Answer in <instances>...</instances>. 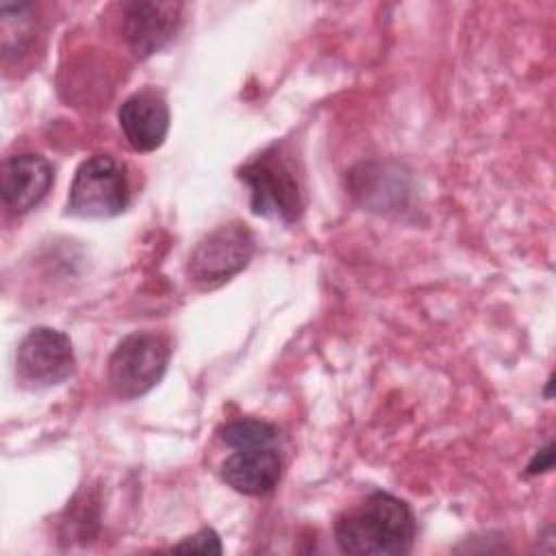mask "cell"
<instances>
[{"mask_svg": "<svg viewBox=\"0 0 556 556\" xmlns=\"http://www.w3.org/2000/svg\"><path fill=\"white\" fill-rule=\"evenodd\" d=\"M180 11L182 4L178 2L143 0L124 4L122 30L132 52L139 56H150L165 48L178 30Z\"/></svg>", "mask_w": 556, "mask_h": 556, "instance_id": "obj_7", "label": "cell"}, {"mask_svg": "<svg viewBox=\"0 0 556 556\" xmlns=\"http://www.w3.org/2000/svg\"><path fill=\"white\" fill-rule=\"evenodd\" d=\"M54 169L39 154H15L2 165V198L11 213H28L50 191Z\"/></svg>", "mask_w": 556, "mask_h": 556, "instance_id": "obj_9", "label": "cell"}, {"mask_svg": "<svg viewBox=\"0 0 556 556\" xmlns=\"http://www.w3.org/2000/svg\"><path fill=\"white\" fill-rule=\"evenodd\" d=\"M239 178L250 187V206L256 215L282 222H293L300 215V182L278 148H271L243 165Z\"/></svg>", "mask_w": 556, "mask_h": 556, "instance_id": "obj_3", "label": "cell"}, {"mask_svg": "<svg viewBox=\"0 0 556 556\" xmlns=\"http://www.w3.org/2000/svg\"><path fill=\"white\" fill-rule=\"evenodd\" d=\"M128 204V180L124 167L109 154L83 161L70 185L67 208L80 217H113Z\"/></svg>", "mask_w": 556, "mask_h": 556, "instance_id": "obj_4", "label": "cell"}, {"mask_svg": "<svg viewBox=\"0 0 556 556\" xmlns=\"http://www.w3.org/2000/svg\"><path fill=\"white\" fill-rule=\"evenodd\" d=\"M254 254V235L241 222H230L195 243L187 274L200 287H217L239 274Z\"/></svg>", "mask_w": 556, "mask_h": 556, "instance_id": "obj_5", "label": "cell"}, {"mask_svg": "<svg viewBox=\"0 0 556 556\" xmlns=\"http://www.w3.org/2000/svg\"><path fill=\"white\" fill-rule=\"evenodd\" d=\"M222 441L235 450L269 447L278 439V430L261 419H237L222 428Z\"/></svg>", "mask_w": 556, "mask_h": 556, "instance_id": "obj_11", "label": "cell"}, {"mask_svg": "<svg viewBox=\"0 0 556 556\" xmlns=\"http://www.w3.org/2000/svg\"><path fill=\"white\" fill-rule=\"evenodd\" d=\"M74 363L70 337L48 326L33 328L17 345L15 369L30 387L61 384L72 376Z\"/></svg>", "mask_w": 556, "mask_h": 556, "instance_id": "obj_6", "label": "cell"}, {"mask_svg": "<svg viewBox=\"0 0 556 556\" xmlns=\"http://www.w3.org/2000/svg\"><path fill=\"white\" fill-rule=\"evenodd\" d=\"M169 363V343L152 332L124 337L109 358V384L122 400H135L159 384Z\"/></svg>", "mask_w": 556, "mask_h": 556, "instance_id": "obj_2", "label": "cell"}, {"mask_svg": "<svg viewBox=\"0 0 556 556\" xmlns=\"http://www.w3.org/2000/svg\"><path fill=\"white\" fill-rule=\"evenodd\" d=\"M176 552H200V554H222V543L215 530L202 528L200 532L187 536L185 541L174 545Z\"/></svg>", "mask_w": 556, "mask_h": 556, "instance_id": "obj_12", "label": "cell"}, {"mask_svg": "<svg viewBox=\"0 0 556 556\" xmlns=\"http://www.w3.org/2000/svg\"><path fill=\"white\" fill-rule=\"evenodd\" d=\"M222 480L243 495H267L280 480V458L271 447L237 450L222 463Z\"/></svg>", "mask_w": 556, "mask_h": 556, "instance_id": "obj_10", "label": "cell"}, {"mask_svg": "<svg viewBox=\"0 0 556 556\" xmlns=\"http://www.w3.org/2000/svg\"><path fill=\"white\" fill-rule=\"evenodd\" d=\"M334 539L343 554H406L415 539V517L404 500L376 491L356 510L339 517Z\"/></svg>", "mask_w": 556, "mask_h": 556, "instance_id": "obj_1", "label": "cell"}, {"mask_svg": "<svg viewBox=\"0 0 556 556\" xmlns=\"http://www.w3.org/2000/svg\"><path fill=\"white\" fill-rule=\"evenodd\" d=\"M119 128L137 152L156 150L169 130V109L161 93L143 89L126 98L117 111Z\"/></svg>", "mask_w": 556, "mask_h": 556, "instance_id": "obj_8", "label": "cell"}, {"mask_svg": "<svg viewBox=\"0 0 556 556\" xmlns=\"http://www.w3.org/2000/svg\"><path fill=\"white\" fill-rule=\"evenodd\" d=\"M552 450H554L552 443H547L543 450H539V454H534V458L528 463L526 471L532 476V473H543V471L552 469V465H554V452Z\"/></svg>", "mask_w": 556, "mask_h": 556, "instance_id": "obj_13", "label": "cell"}]
</instances>
